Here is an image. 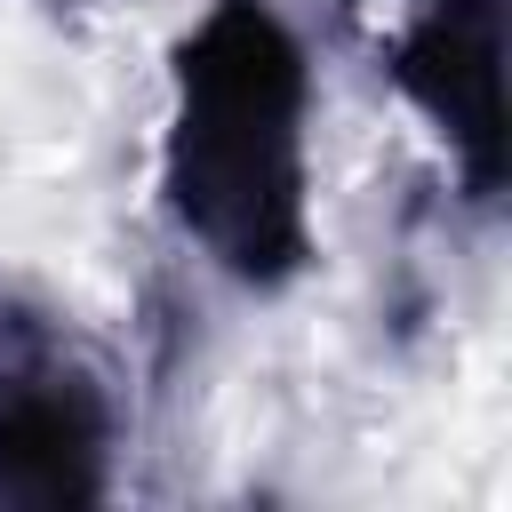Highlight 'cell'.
Listing matches in <instances>:
<instances>
[{"label": "cell", "mask_w": 512, "mask_h": 512, "mask_svg": "<svg viewBox=\"0 0 512 512\" xmlns=\"http://www.w3.org/2000/svg\"><path fill=\"white\" fill-rule=\"evenodd\" d=\"M392 88L432 120L464 192L504 200V0H408L384 40Z\"/></svg>", "instance_id": "cell-3"}, {"label": "cell", "mask_w": 512, "mask_h": 512, "mask_svg": "<svg viewBox=\"0 0 512 512\" xmlns=\"http://www.w3.org/2000/svg\"><path fill=\"white\" fill-rule=\"evenodd\" d=\"M112 488V400L88 352L32 304H0V504L64 512Z\"/></svg>", "instance_id": "cell-2"}, {"label": "cell", "mask_w": 512, "mask_h": 512, "mask_svg": "<svg viewBox=\"0 0 512 512\" xmlns=\"http://www.w3.org/2000/svg\"><path fill=\"white\" fill-rule=\"evenodd\" d=\"M48 8H64V0H48Z\"/></svg>", "instance_id": "cell-4"}, {"label": "cell", "mask_w": 512, "mask_h": 512, "mask_svg": "<svg viewBox=\"0 0 512 512\" xmlns=\"http://www.w3.org/2000/svg\"><path fill=\"white\" fill-rule=\"evenodd\" d=\"M160 200L232 288L264 296L312 264V64L272 0H208L176 40Z\"/></svg>", "instance_id": "cell-1"}]
</instances>
